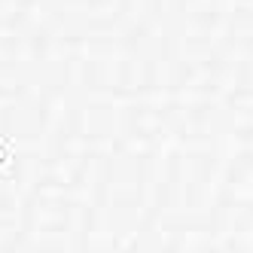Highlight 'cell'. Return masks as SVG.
Segmentation results:
<instances>
[]
</instances>
